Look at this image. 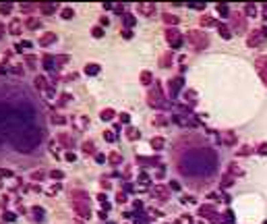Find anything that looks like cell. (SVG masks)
Instances as JSON below:
<instances>
[{"mask_svg":"<svg viewBox=\"0 0 267 224\" xmlns=\"http://www.w3.org/2000/svg\"><path fill=\"white\" fill-rule=\"evenodd\" d=\"M40 11H41L44 15H52V13H56V6H54V4H52V6H50V4H41Z\"/></svg>","mask_w":267,"mask_h":224,"instance_id":"1","label":"cell"},{"mask_svg":"<svg viewBox=\"0 0 267 224\" xmlns=\"http://www.w3.org/2000/svg\"><path fill=\"white\" fill-rule=\"evenodd\" d=\"M50 42H54V33H44V40H40L41 46H48Z\"/></svg>","mask_w":267,"mask_h":224,"instance_id":"2","label":"cell"},{"mask_svg":"<svg viewBox=\"0 0 267 224\" xmlns=\"http://www.w3.org/2000/svg\"><path fill=\"white\" fill-rule=\"evenodd\" d=\"M44 67H46V71H52V67H54V60L50 58V54L44 56Z\"/></svg>","mask_w":267,"mask_h":224,"instance_id":"3","label":"cell"},{"mask_svg":"<svg viewBox=\"0 0 267 224\" xmlns=\"http://www.w3.org/2000/svg\"><path fill=\"white\" fill-rule=\"evenodd\" d=\"M97 71H100L97 64H87V67H85V73H87V75H95Z\"/></svg>","mask_w":267,"mask_h":224,"instance_id":"4","label":"cell"},{"mask_svg":"<svg viewBox=\"0 0 267 224\" xmlns=\"http://www.w3.org/2000/svg\"><path fill=\"white\" fill-rule=\"evenodd\" d=\"M35 85H37V89H44V87H46V79L44 77H35Z\"/></svg>","mask_w":267,"mask_h":224,"instance_id":"5","label":"cell"},{"mask_svg":"<svg viewBox=\"0 0 267 224\" xmlns=\"http://www.w3.org/2000/svg\"><path fill=\"white\" fill-rule=\"evenodd\" d=\"M11 33H13V35H19L21 33V25H19V23H13V25H11Z\"/></svg>","mask_w":267,"mask_h":224,"instance_id":"6","label":"cell"},{"mask_svg":"<svg viewBox=\"0 0 267 224\" xmlns=\"http://www.w3.org/2000/svg\"><path fill=\"white\" fill-rule=\"evenodd\" d=\"M219 33L224 35L226 40H228V37H230V31H228V27H226V25H219Z\"/></svg>","mask_w":267,"mask_h":224,"instance_id":"7","label":"cell"},{"mask_svg":"<svg viewBox=\"0 0 267 224\" xmlns=\"http://www.w3.org/2000/svg\"><path fill=\"white\" fill-rule=\"evenodd\" d=\"M27 27H29V29H33V27H40V21H37V19H29Z\"/></svg>","mask_w":267,"mask_h":224,"instance_id":"8","label":"cell"},{"mask_svg":"<svg viewBox=\"0 0 267 224\" xmlns=\"http://www.w3.org/2000/svg\"><path fill=\"white\" fill-rule=\"evenodd\" d=\"M112 116H114V110H104L102 112V118H106V120L112 118Z\"/></svg>","mask_w":267,"mask_h":224,"instance_id":"9","label":"cell"},{"mask_svg":"<svg viewBox=\"0 0 267 224\" xmlns=\"http://www.w3.org/2000/svg\"><path fill=\"white\" fill-rule=\"evenodd\" d=\"M11 11H13V6H11V4H6V6H2V4H0V13H2V15H8Z\"/></svg>","mask_w":267,"mask_h":224,"instance_id":"10","label":"cell"},{"mask_svg":"<svg viewBox=\"0 0 267 224\" xmlns=\"http://www.w3.org/2000/svg\"><path fill=\"white\" fill-rule=\"evenodd\" d=\"M91 33L95 35V37H102V35H104V29H100V27H93V29H91Z\"/></svg>","mask_w":267,"mask_h":224,"instance_id":"11","label":"cell"},{"mask_svg":"<svg viewBox=\"0 0 267 224\" xmlns=\"http://www.w3.org/2000/svg\"><path fill=\"white\" fill-rule=\"evenodd\" d=\"M70 17H73V11H70V8H64V11H62V19H70Z\"/></svg>","mask_w":267,"mask_h":224,"instance_id":"12","label":"cell"},{"mask_svg":"<svg viewBox=\"0 0 267 224\" xmlns=\"http://www.w3.org/2000/svg\"><path fill=\"white\" fill-rule=\"evenodd\" d=\"M151 145L155 147V149H159V147L164 145V141H162V139H153V141H151Z\"/></svg>","mask_w":267,"mask_h":224,"instance_id":"13","label":"cell"},{"mask_svg":"<svg viewBox=\"0 0 267 224\" xmlns=\"http://www.w3.org/2000/svg\"><path fill=\"white\" fill-rule=\"evenodd\" d=\"M124 25H135V19H133L130 15H126V17H124Z\"/></svg>","mask_w":267,"mask_h":224,"instance_id":"14","label":"cell"},{"mask_svg":"<svg viewBox=\"0 0 267 224\" xmlns=\"http://www.w3.org/2000/svg\"><path fill=\"white\" fill-rule=\"evenodd\" d=\"M141 81H143V83H149V81H151V75H149V73H143V75H141Z\"/></svg>","mask_w":267,"mask_h":224,"instance_id":"15","label":"cell"},{"mask_svg":"<svg viewBox=\"0 0 267 224\" xmlns=\"http://www.w3.org/2000/svg\"><path fill=\"white\" fill-rule=\"evenodd\" d=\"M218 11H219V15H224V17H228V8L224 6V4H219V6H218Z\"/></svg>","mask_w":267,"mask_h":224,"instance_id":"16","label":"cell"},{"mask_svg":"<svg viewBox=\"0 0 267 224\" xmlns=\"http://www.w3.org/2000/svg\"><path fill=\"white\" fill-rule=\"evenodd\" d=\"M126 133H129V137H130V139H137V131H135V129H129V131H126Z\"/></svg>","mask_w":267,"mask_h":224,"instance_id":"17","label":"cell"},{"mask_svg":"<svg viewBox=\"0 0 267 224\" xmlns=\"http://www.w3.org/2000/svg\"><path fill=\"white\" fill-rule=\"evenodd\" d=\"M205 4L203 2H191V8H203Z\"/></svg>","mask_w":267,"mask_h":224,"instance_id":"18","label":"cell"},{"mask_svg":"<svg viewBox=\"0 0 267 224\" xmlns=\"http://www.w3.org/2000/svg\"><path fill=\"white\" fill-rule=\"evenodd\" d=\"M141 11H143L145 15H149V13H153V6H141Z\"/></svg>","mask_w":267,"mask_h":224,"instance_id":"19","label":"cell"},{"mask_svg":"<svg viewBox=\"0 0 267 224\" xmlns=\"http://www.w3.org/2000/svg\"><path fill=\"white\" fill-rule=\"evenodd\" d=\"M106 139H108V141H114V135H112V133L108 131V133H106Z\"/></svg>","mask_w":267,"mask_h":224,"instance_id":"20","label":"cell"},{"mask_svg":"<svg viewBox=\"0 0 267 224\" xmlns=\"http://www.w3.org/2000/svg\"><path fill=\"white\" fill-rule=\"evenodd\" d=\"M247 13L251 15V17H253V15H255V6H248V8H247Z\"/></svg>","mask_w":267,"mask_h":224,"instance_id":"21","label":"cell"},{"mask_svg":"<svg viewBox=\"0 0 267 224\" xmlns=\"http://www.w3.org/2000/svg\"><path fill=\"white\" fill-rule=\"evenodd\" d=\"M259 149H261V154H263V152H265V154H267V145H261Z\"/></svg>","mask_w":267,"mask_h":224,"instance_id":"22","label":"cell"},{"mask_svg":"<svg viewBox=\"0 0 267 224\" xmlns=\"http://www.w3.org/2000/svg\"><path fill=\"white\" fill-rule=\"evenodd\" d=\"M263 77H265V79H267V71H263Z\"/></svg>","mask_w":267,"mask_h":224,"instance_id":"23","label":"cell"}]
</instances>
